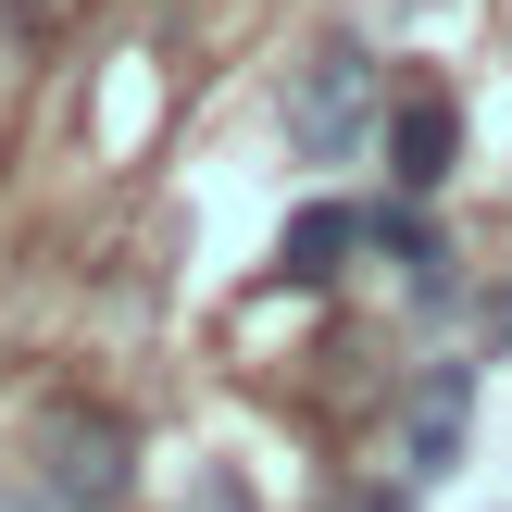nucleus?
<instances>
[{"label":"nucleus","instance_id":"nucleus-5","mask_svg":"<svg viewBox=\"0 0 512 512\" xmlns=\"http://www.w3.org/2000/svg\"><path fill=\"white\" fill-rule=\"evenodd\" d=\"M350 250H363V213H350V200H300L288 238H275V275H288V288H338Z\"/></svg>","mask_w":512,"mask_h":512},{"label":"nucleus","instance_id":"nucleus-1","mask_svg":"<svg viewBox=\"0 0 512 512\" xmlns=\"http://www.w3.org/2000/svg\"><path fill=\"white\" fill-rule=\"evenodd\" d=\"M275 113H288V150H300V163H363V150L388 138V75H375L363 38H325L313 63L288 75Z\"/></svg>","mask_w":512,"mask_h":512},{"label":"nucleus","instance_id":"nucleus-8","mask_svg":"<svg viewBox=\"0 0 512 512\" xmlns=\"http://www.w3.org/2000/svg\"><path fill=\"white\" fill-rule=\"evenodd\" d=\"M363 512H400V500H363Z\"/></svg>","mask_w":512,"mask_h":512},{"label":"nucleus","instance_id":"nucleus-4","mask_svg":"<svg viewBox=\"0 0 512 512\" xmlns=\"http://www.w3.org/2000/svg\"><path fill=\"white\" fill-rule=\"evenodd\" d=\"M450 163H463V113H450V88L388 100V188H400V200H438Z\"/></svg>","mask_w":512,"mask_h":512},{"label":"nucleus","instance_id":"nucleus-7","mask_svg":"<svg viewBox=\"0 0 512 512\" xmlns=\"http://www.w3.org/2000/svg\"><path fill=\"white\" fill-rule=\"evenodd\" d=\"M0 512H38V500H0Z\"/></svg>","mask_w":512,"mask_h":512},{"label":"nucleus","instance_id":"nucleus-6","mask_svg":"<svg viewBox=\"0 0 512 512\" xmlns=\"http://www.w3.org/2000/svg\"><path fill=\"white\" fill-rule=\"evenodd\" d=\"M488 350H512V288H500V300H488Z\"/></svg>","mask_w":512,"mask_h":512},{"label":"nucleus","instance_id":"nucleus-3","mask_svg":"<svg viewBox=\"0 0 512 512\" xmlns=\"http://www.w3.org/2000/svg\"><path fill=\"white\" fill-rule=\"evenodd\" d=\"M463 425H475V363H425L413 400H400V475H450L463 463Z\"/></svg>","mask_w":512,"mask_h":512},{"label":"nucleus","instance_id":"nucleus-2","mask_svg":"<svg viewBox=\"0 0 512 512\" xmlns=\"http://www.w3.org/2000/svg\"><path fill=\"white\" fill-rule=\"evenodd\" d=\"M25 463H38V500L50 512H113L125 488H138V425L100 413V400H38Z\"/></svg>","mask_w":512,"mask_h":512}]
</instances>
